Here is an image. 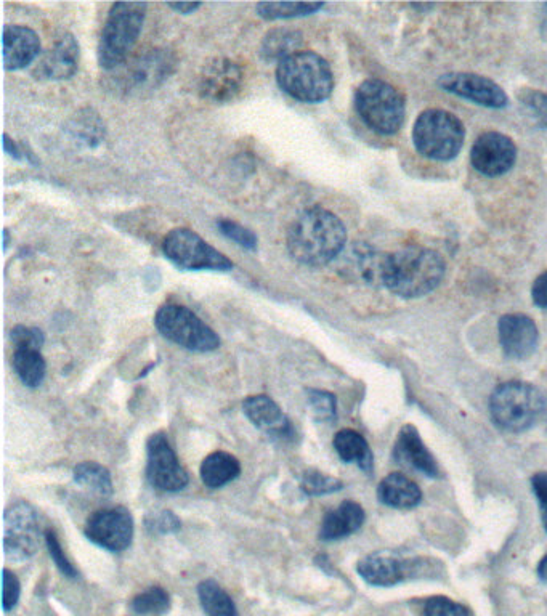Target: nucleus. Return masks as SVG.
<instances>
[{"label": "nucleus", "instance_id": "f257e3e1", "mask_svg": "<svg viewBox=\"0 0 547 616\" xmlns=\"http://www.w3.org/2000/svg\"><path fill=\"white\" fill-rule=\"evenodd\" d=\"M347 244V230L333 212L317 206L292 223L288 251L292 259L310 267H323L341 256Z\"/></svg>", "mask_w": 547, "mask_h": 616}, {"label": "nucleus", "instance_id": "f03ea898", "mask_svg": "<svg viewBox=\"0 0 547 616\" xmlns=\"http://www.w3.org/2000/svg\"><path fill=\"white\" fill-rule=\"evenodd\" d=\"M445 268V260L438 252L406 248L385 254L382 286L405 299L426 296L442 283Z\"/></svg>", "mask_w": 547, "mask_h": 616}, {"label": "nucleus", "instance_id": "7ed1b4c3", "mask_svg": "<svg viewBox=\"0 0 547 616\" xmlns=\"http://www.w3.org/2000/svg\"><path fill=\"white\" fill-rule=\"evenodd\" d=\"M276 81L289 97L304 103L325 102L334 90L333 69L315 52H297L280 61Z\"/></svg>", "mask_w": 547, "mask_h": 616}, {"label": "nucleus", "instance_id": "20e7f679", "mask_svg": "<svg viewBox=\"0 0 547 616\" xmlns=\"http://www.w3.org/2000/svg\"><path fill=\"white\" fill-rule=\"evenodd\" d=\"M146 17L143 2H118L111 7L98 42V63L106 71L124 65L137 44Z\"/></svg>", "mask_w": 547, "mask_h": 616}, {"label": "nucleus", "instance_id": "39448f33", "mask_svg": "<svg viewBox=\"0 0 547 616\" xmlns=\"http://www.w3.org/2000/svg\"><path fill=\"white\" fill-rule=\"evenodd\" d=\"M355 108L361 121L376 134H397L405 122V97L381 79H368L358 87Z\"/></svg>", "mask_w": 547, "mask_h": 616}, {"label": "nucleus", "instance_id": "423d86ee", "mask_svg": "<svg viewBox=\"0 0 547 616\" xmlns=\"http://www.w3.org/2000/svg\"><path fill=\"white\" fill-rule=\"evenodd\" d=\"M546 402L538 389L523 382L499 385L490 400L491 418L507 432H523L543 416Z\"/></svg>", "mask_w": 547, "mask_h": 616}, {"label": "nucleus", "instance_id": "0eeeda50", "mask_svg": "<svg viewBox=\"0 0 547 616\" xmlns=\"http://www.w3.org/2000/svg\"><path fill=\"white\" fill-rule=\"evenodd\" d=\"M466 129L461 119L445 110H427L414 124L413 140L416 150L427 159L451 161L464 145Z\"/></svg>", "mask_w": 547, "mask_h": 616}, {"label": "nucleus", "instance_id": "6e6552de", "mask_svg": "<svg viewBox=\"0 0 547 616\" xmlns=\"http://www.w3.org/2000/svg\"><path fill=\"white\" fill-rule=\"evenodd\" d=\"M154 325L166 339L191 352H214L220 347L219 334L183 305L169 304L159 308Z\"/></svg>", "mask_w": 547, "mask_h": 616}, {"label": "nucleus", "instance_id": "1a4fd4ad", "mask_svg": "<svg viewBox=\"0 0 547 616\" xmlns=\"http://www.w3.org/2000/svg\"><path fill=\"white\" fill-rule=\"evenodd\" d=\"M163 252L182 270L230 272L235 264L190 228H174L163 241Z\"/></svg>", "mask_w": 547, "mask_h": 616}, {"label": "nucleus", "instance_id": "9d476101", "mask_svg": "<svg viewBox=\"0 0 547 616\" xmlns=\"http://www.w3.org/2000/svg\"><path fill=\"white\" fill-rule=\"evenodd\" d=\"M41 546V527L36 511L26 501H17L5 511L4 551L9 562H25Z\"/></svg>", "mask_w": 547, "mask_h": 616}, {"label": "nucleus", "instance_id": "9b49d317", "mask_svg": "<svg viewBox=\"0 0 547 616\" xmlns=\"http://www.w3.org/2000/svg\"><path fill=\"white\" fill-rule=\"evenodd\" d=\"M146 453H148L146 477L151 487L167 493H175L187 487L190 482L188 472L183 469L163 432L151 435L146 445Z\"/></svg>", "mask_w": 547, "mask_h": 616}, {"label": "nucleus", "instance_id": "f8f14e48", "mask_svg": "<svg viewBox=\"0 0 547 616\" xmlns=\"http://www.w3.org/2000/svg\"><path fill=\"white\" fill-rule=\"evenodd\" d=\"M86 536L100 548L110 552L126 551L134 539V519L126 507L102 509L90 515Z\"/></svg>", "mask_w": 547, "mask_h": 616}, {"label": "nucleus", "instance_id": "ddd939ff", "mask_svg": "<svg viewBox=\"0 0 547 616\" xmlns=\"http://www.w3.org/2000/svg\"><path fill=\"white\" fill-rule=\"evenodd\" d=\"M515 159L517 146L511 138L499 132H485L472 146V166L487 177H499L511 171Z\"/></svg>", "mask_w": 547, "mask_h": 616}, {"label": "nucleus", "instance_id": "4468645a", "mask_svg": "<svg viewBox=\"0 0 547 616\" xmlns=\"http://www.w3.org/2000/svg\"><path fill=\"white\" fill-rule=\"evenodd\" d=\"M438 86L450 94L466 98L469 102L501 110L509 103L503 87L488 77L472 73H448L438 79Z\"/></svg>", "mask_w": 547, "mask_h": 616}, {"label": "nucleus", "instance_id": "2eb2a0df", "mask_svg": "<svg viewBox=\"0 0 547 616\" xmlns=\"http://www.w3.org/2000/svg\"><path fill=\"white\" fill-rule=\"evenodd\" d=\"M174 69V60L166 50H150L127 63L121 73L124 89L129 92L156 89Z\"/></svg>", "mask_w": 547, "mask_h": 616}, {"label": "nucleus", "instance_id": "dca6fc26", "mask_svg": "<svg viewBox=\"0 0 547 616\" xmlns=\"http://www.w3.org/2000/svg\"><path fill=\"white\" fill-rule=\"evenodd\" d=\"M418 567V560H405L392 552H374L360 560L357 570L366 583L389 588L416 575Z\"/></svg>", "mask_w": 547, "mask_h": 616}, {"label": "nucleus", "instance_id": "f3484780", "mask_svg": "<svg viewBox=\"0 0 547 616\" xmlns=\"http://www.w3.org/2000/svg\"><path fill=\"white\" fill-rule=\"evenodd\" d=\"M79 44L73 34H63L57 42L42 55L34 69V76L49 81H63L76 74L79 66Z\"/></svg>", "mask_w": 547, "mask_h": 616}, {"label": "nucleus", "instance_id": "a211bd4d", "mask_svg": "<svg viewBox=\"0 0 547 616\" xmlns=\"http://www.w3.org/2000/svg\"><path fill=\"white\" fill-rule=\"evenodd\" d=\"M499 341L507 357L523 360L535 352L538 328L527 315L512 313L499 321Z\"/></svg>", "mask_w": 547, "mask_h": 616}, {"label": "nucleus", "instance_id": "6ab92c4d", "mask_svg": "<svg viewBox=\"0 0 547 616\" xmlns=\"http://www.w3.org/2000/svg\"><path fill=\"white\" fill-rule=\"evenodd\" d=\"M244 414L249 421L265 434L280 440H291L294 437L291 421L268 395H252L243 403Z\"/></svg>", "mask_w": 547, "mask_h": 616}, {"label": "nucleus", "instance_id": "aec40b11", "mask_svg": "<svg viewBox=\"0 0 547 616\" xmlns=\"http://www.w3.org/2000/svg\"><path fill=\"white\" fill-rule=\"evenodd\" d=\"M41 55V39L28 26L7 25L4 28V66L18 71L31 65Z\"/></svg>", "mask_w": 547, "mask_h": 616}, {"label": "nucleus", "instance_id": "412c9836", "mask_svg": "<svg viewBox=\"0 0 547 616\" xmlns=\"http://www.w3.org/2000/svg\"><path fill=\"white\" fill-rule=\"evenodd\" d=\"M243 73L240 66L230 60H215L204 68L201 77V94L214 102H228L240 92Z\"/></svg>", "mask_w": 547, "mask_h": 616}, {"label": "nucleus", "instance_id": "4be33fe9", "mask_svg": "<svg viewBox=\"0 0 547 616\" xmlns=\"http://www.w3.org/2000/svg\"><path fill=\"white\" fill-rule=\"evenodd\" d=\"M395 461L403 466L411 467L414 471L422 472L427 477H437L438 467L432 454L427 451L426 445L422 443L418 430L413 426L403 427L398 435L397 443L394 448Z\"/></svg>", "mask_w": 547, "mask_h": 616}, {"label": "nucleus", "instance_id": "5701e85b", "mask_svg": "<svg viewBox=\"0 0 547 616\" xmlns=\"http://www.w3.org/2000/svg\"><path fill=\"white\" fill-rule=\"evenodd\" d=\"M363 523H365L363 507L353 501H345L337 509L326 514L321 523L320 539L336 541V539L347 538L360 530Z\"/></svg>", "mask_w": 547, "mask_h": 616}, {"label": "nucleus", "instance_id": "b1692460", "mask_svg": "<svg viewBox=\"0 0 547 616\" xmlns=\"http://www.w3.org/2000/svg\"><path fill=\"white\" fill-rule=\"evenodd\" d=\"M377 498L385 506L411 509L421 503L422 493L413 480L402 474H390L377 488Z\"/></svg>", "mask_w": 547, "mask_h": 616}, {"label": "nucleus", "instance_id": "393cba45", "mask_svg": "<svg viewBox=\"0 0 547 616\" xmlns=\"http://www.w3.org/2000/svg\"><path fill=\"white\" fill-rule=\"evenodd\" d=\"M201 480L207 488L217 490L238 479L241 474V464L233 454L225 451H215L209 454L201 464Z\"/></svg>", "mask_w": 547, "mask_h": 616}, {"label": "nucleus", "instance_id": "a878e982", "mask_svg": "<svg viewBox=\"0 0 547 616\" xmlns=\"http://www.w3.org/2000/svg\"><path fill=\"white\" fill-rule=\"evenodd\" d=\"M304 42V36L300 31L289 28L272 29L267 36L264 37L262 45H260V57L265 61H280L286 60L294 53L299 52Z\"/></svg>", "mask_w": 547, "mask_h": 616}, {"label": "nucleus", "instance_id": "bb28decb", "mask_svg": "<svg viewBox=\"0 0 547 616\" xmlns=\"http://www.w3.org/2000/svg\"><path fill=\"white\" fill-rule=\"evenodd\" d=\"M334 448L344 462H357L361 471H373V453L368 442L355 430L344 429L334 437Z\"/></svg>", "mask_w": 547, "mask_h": 616}, {"label": "nucleus", "instance_id": "cd10ccee", "mask_svg": "<svg viewBox=\"0 0 547 616\" xmlns=\"http://www.w3.org/2000/svg\"><path fill=\"white\" fill-rule=\"evenodd\" d=\"M74 482L79 487L86 488L90 493L100 498H110L113 495V479L106 467L98 462H81L74 467Z\"/></svg>", "mask_w": 547, "mask_h": 616}, {"label": "nucleus", "instance_id": "c85d7f7f", "mask_svg": "<svg viewBox=\"0 0 547 616\" xmlns=\"http://www.w3.org/2000/svg\"><path fill=\"white\" fill-rule=\"evenodd\" d=\"M13 368L20 377V381L29 389L39 387L44 382L45 373H47V365H45L41 350L15 349Z\"/></svg>", "mask_w": 547, "mask_h": 616}, {"label": "nucleus", "instance_id": "c756f323", "mask_svg": "<svg viewBox=\"0 0 547 616\" xmlns=\"http://www.w3.org/2000/svg\"><path fill=\"white\" fill-rule=\"evenodd\" d=\"M199 602L207 616H240L235 602L214 580H204L198 586Z\"/></svg>", "mask_w": 547, "mask_h": 616}, {"label": "nucleus", "instance_id": "7c9ffc66", "mask_svg": "<svg viewBox=\"0 0 547 616\" xmlns=\"http://www.w3.org/2000/svg\"><path fill=\"white\" fill-rule=\"evenodd\" d=\"M320 2H260L256 10L264 20H289V18L308 17L323 9Z\"/></svg>", "mask_w": 547, "mask_h": 616}, {"label": "nucleus", "instance_id": "2f4dec72", "mask_svg": "<svg viewBox=\"0 0 547 616\" xmlns=\"http://www.w3.org/2000/svg\"><path fill=\"white\" fill-rule=\"evenodd\" d=\"M130 610L137 616H163L171 610V596L166 589L151 586L130 602Z\"/></svg>", "mask_w": 547, "mask_h": 616}, {"label": "nucleus", "instance_id": "473e14b6", "mask_svg": "<svg viewBox=\"0 0 547 616\" xmlns=\"http://www.w3.org/2000/svg\"><path fill=\"white\" fill-rule=\"evenodd\" d=\"M344 483L331 475L321 474L318 471H308L302 475L300 488L308 496H325L342 490Z\"/></svg>", "mask_w": 547, "mask_h": 616}, {"label": "nucleus", "instance_id": "72a5a7b5", "mask_svg": "<svg viewBox=\"0 0 547 616\" xmlns=\"http://www.w3.org/2000/svg\"><path fill=\"white\" fill-rule=\"evenodd\" d=\"M519 100L528 116L539 127L547 129V94L541 90L522 89V92H519Z\"/></svg>", "mask_w": 547, "mask_h": 616}, {"label": "nucleus", "instance_id": "f704fd0d", "mask_svg": "<svg viewBox=\"0 0 547 616\" xmlns=\"http://www.w3.org/2000/svg\"><path fill=\"white\" fill-rule=\"evenodd\" d=\"M73 132L76 137H81L87 145L95 146L100 143L105 135V127L98 118V114L86 111V114H79L74 124Z\"/></svg>", "mask_w": 547, "mask_h": 616}, {"label": "nucleus", "instance_id": "c9c22d12", "mask_svg": "<svg viewBox=\"0 0 547 616\" xmlns=\"http://www.w3.org/2000/svg\"><path fill=\"white\" fill-rule=\"evenodd\" d=\"M308 405L313 410L315 418L321 422H333L336 419V397L325 390L308 389Z\"/></svg>", "mask_w": 547, "mask_h": 616}, {"label": "nucleus", "instance_id": "e433bc0d", "mask_svg": "<svg viewBox=\"0 0 547 616\" xmlns=\"http://www.w3.org/2000/svg\"><path fill=\"white\" fill-rule=\"evenodd\" d=\"M217 227L220 228L223 235L227 236L228 240L235 241V243L240 244L241 248L248 249V251H256L257 244H259L257 236L240 223H236L235 220L220 219L217 222Z\"/></svg>", "mask_w": 547, "mask_h": 616}, {"label": "nucleus", "instance_id": "4c0bfd02", "mask_svg": "<svg viewBox=\"0 0 547 616\" xmlns=\"http://www.w3.org/2000/svg\"><path fill=\"white\" fill-rule=\"evenodd\" d=\"M145 527L151 535H171L182 527L179 517L171 511L156 512L145 519Z\"/></svg>", "mask_w": 547, "mask_h": 616}, {"label": "nucleus", "instance_id": "58836bf2", "mask_svg": "<svg viewBox=\"0 0 547 616\" xmlns=\"http://www.w3.org/2000/svg\"><path fill=\"white\" fill-rule=\"evenodd\" d=\"M45 543H47L50 557H52L53 562L57 565L58 570H60L66 578H69V580H76L79 573H77L76 567L69 562L68 557H66L65 552H63V548H61L60 541H58L55 531H45Z\"/></svg>", "mask_w": 547, "mask_h": 616}, {"label": "nucleus", "instance_id": "ea45409f", "mask_svg": "<svg viewBox=\"0 0 547 616\" xmlns=\"http://www.w3.org/2000/svg\"><path fill=\"white\" fill-rule=\"evenodd\" d=\"M424 616H472L464 605L446 597H432L424 607Z\"/></svg>", "mask_w": 547, "mask_h": 616}, {"label": "nucleus", "instance_id": "a19ab883", "mask_svg": "<svg viewBox=\"0 0 547 616\" xmlns=\"http://www.w3.org/2000/svg\"><path fill=\"white\" fill-rule=\"evenodd\" d=\"M12 341L15 349L41 350L45 337L39 328H28V326L20 325L12 329Z\"/></svg>", "mask_w": 547, "mask_h": 616}, {"label": "nucleus", "instance_id": "79ce46f5", "mask_svg": "<svg viewBox=\"0 0 547 616\" xmlns=\"http://www.w3.org/2000/svg\"><path fill=\"white\" fill-rule=\"evenodd\" d=\"M21 586L17 576L10 572L9 568L4 570V602L5 612H10L13 608L17 607L18 600H20Z\"/></svg>", "mask_w": 547, "mask_h": 616}, {"label": "nucleus", "instance_id": "37998d69", "mask_svg": "<svg viewBox=\"0 0 547 616\" xmlns=\"http://www.w3.org/2000/svg\"><path fill=\"white\" fill-rule=\"evenodd\" d=\"M531 297L539 308H547V272L541 273L536 278L531 288Z\"/></svg>", "mask_w": 547, "mask_h": 616}, {"label": "nucleus", "instance_id": "c03bdc74", "mask_svg": "<svg viewBox=\"0 0 547 616\" xmlns=\"http://www.w3.org/2000/svg\"><path fill=\"white\" fill-rule=\"evenodd\" d=\"M531 483H533L536 498L539 499V504L543 507L547 503V474H536Z\"/></svg>", "mask_w": 547, "mask_h": 616}, {"label": "nucleus", "instance_id": "a18cd8bd", "mask_svg": "<svg viewBox=\"0 0 547 616\" xmlns=\"http://www.w3.org/2000/svg\"><path fill=\"white\" fill-rule=\"evenodd\" d=\"M201 5L199 2H177V4H167L169 9L175 10L177 13H182V15H190V13H195L196 10L201 9Z\"/></svg>", "mask_w": 547, "mask_h": 616}, {"label": "nucleus", "instance_id": "49530a36", "mask_svg": "<svg viewBox=\"0 0 547 616\" xmlns=\"http://www.w3.org/2000/svg\"><path fill=\"white\" fill-rule=\"evenodd\" d=\"M4 151L7 154H10L12 158L21 159V151L18 150L17 143L10 140L9 135L4 134Z\"/></svg>", "mask_w": 547, "mask_h": 616}, {"label": "nucleus", "instance_id": "de8ad7c7", "mask_svg": "<svg viewBox=\"0 0 547 616\" xmlns=\"http://www.w3.org/2000/svg\"><path fill=\"white\" fill-rule=\"evenodd\" d=\"M538 576L541 578V581L547 583V556H544L543 560L539 562Z\"/></svg>", "mask_w": 547, "mask_h": 616}, {"label": "nucleus", "instance_id": "09e8293b", "mask_svg": "<svg viewBox=\"0 0 547 616\" xmlns=\"http://www.w3.org/2000/svg\"><path fill=\"white\" fill-rule=\"evenodd\" d=\"M541 34H543L544 41H547V4L543 5V12H541Z\"/></svg>", "mask_w": 547, "mask_h": 616}, {"label": "nucleus", "instance_id": "8fccbe9b", "mask_svg": "<svg viewBox=\"0 0 547 616\" xmlns=\"http://www.w3.org/2000/svg\"><path fill=\"white\" fill-rule=\"evenodd\" d=\"M9 240V230H4V249H7V246H9Z\"/></svg>", "mask_w": 547, "mask_h": 616}, {"label": "nucleus", "instance_id": "3c124183", "mask_svg": "<svg viewBox=\"0 0 547 616\" xmlns=\"http://www.w3.org/2000/svg\"><path fill=\"white\" fill-rule=\"evenodd\" d=\"M543 511H544V528H546V531H547V503L544 504Z\"/></svg>", "mask_w": 547, "mask_h": 616}]
</instances>
